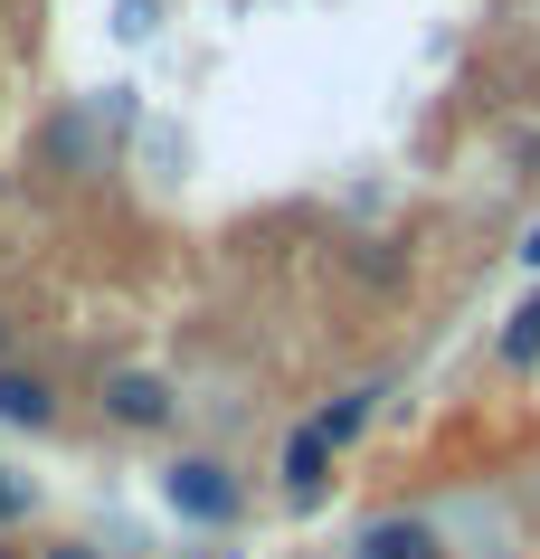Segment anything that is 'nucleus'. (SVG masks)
Returning a JSON list of instances; mask_svg holds the SVG:
<instances>
[{
    "instance_id": "obj_1",
    "label": "nucleus",
    "mask_w": 540,
    "mask_h": 559,
    "mask_svg": "<svg viewBox=\"0 0 540 559\" xmlns=\"http://www.w3.org/2000/svg\"><path fill=\"white\" fill-rule=\"evenodd\" d=\"M161 502H171L180 522L218 531V522H238V474H228V465H209V455H180V465L161 474Z\"/></svg>"
},
{
    "instance_id": "obj_2",
    "label": "nucleus",
    "mask_w": 540,
    "mask_h": 559,
    "mask_svg": "<svg viewBox=\"0 0 540 559\" xmlns=\"http://www.w3.org/2000/svg\"><path fill=\"white\" fill-rule=\"evenodd\" d=\"M351 559H446V531L427 512H389V522H360Z\"/></svg>"
},
{
    "instance_id": "obj_3",
    "label": "nucleus",
    "mask_w": 540,
    "mask_h": 559,
    "mask_svg": "<svg viewBox=\"0 0 540 559\" xmlns=\"http://www.w3.org/2000/svg\"><path fill=\"white\" fill-rule=\"evenodd\" d=\"M105 417L115 427H171V389L152 380V370H115L105 380Z\"/></svg>"
},
{
    "instance_id": "obj_4",
    "label": "nucleus",
    "mask_w": 540,
    "mask_h": 559,
    "mask_svg": "<svg viewBox=\"0 0 540 559\" xmlns=\"http://www.w3.org/2000/svg\"><path fill=\"white\" fill-rule=\"evenodd\" d=\"M323 493H332V445L313 427H295L285 437V502H323Z\"/></svg>"
},
{
    "instance_id": "obj_5",
    "label": "nucleus",
    "mask_w": 540,
    "mask_h": 559,
    "mask_svg": "<svg viewBox=\"0 0 540 559\" xmlns=\"http://www.w3.org/2000/svg\"><path fill=\"white\" fill-rule=\"evenodd\" d=\"M0 427H29V437H48V427H58L48 380H29V370H0Z\"/></svg>"
},
{
    "instance_id": "obj_6",
    "label": "nucleus",
    "mask_w": 540,
    "mask_h": 559,
    "mask_svg": "<svg viewBox=\"0 0 540 559\" xmlns=\"http://www.w3.org/2000/svg\"><path fill=\"white\" fill-rule=\"evenodd\" d=\"M360 427H370V389H341V399L313 417V437H323V445H351Z\"/></svg>"
},
{
    "instance_id": "obj_7",
    "label": "nucleus",
    "mask_w": 540,
    "mask_h": 559,
    "mask_svg": "<svg viewBox=\"0 0 540 559\" xmlns=\"http://www.w3.org/2000/svg\"><path fill=\"white\" fill-rule=\"evenodd\" d=\"M503 360H540V295H531V304H521V313L503 323Z\"/></svg>"
},
{
    "instance_id": "obj_8",
    "label": "nucleus",
    "mask_w": 540,
    "mask_h": 559,
    "mask_svg": "<svg viewBox=\"0 0 540 559\" xmlns=\"http://www.w3.org/2000/svg\"><path fill=\"white\" fill-rule=\"evenodd\" d=\"M29 502H38V493H29V484H20V474H10V465H0V522H20Z\"/></svg>"
},
{
    "instance_id": "obj_9",
    "label": "nucleus",
    "mask_w": 540,
    "mask_h": 559,
    "mask_svg": "<svg viewBox=\"0 0 540 559\" xmlns=\"http://www.w3.org/2000/svg\"><path fill=\"white\" fill-rule=\"evenodd\" d=\"M48 559H105V550H86V540H58V550H48Z\"/></svg>"
},
{
    "instance_id": "obj_10",
    "label": "nucleus",
    "mask_w": 540,
    "mask_h": 559,
    "mask_svg": "<svg viewBox=\"0 0 540 559\" xmlns=\"http://www.w3.org/2000/svg\"><path fill=\"white\" fill-rule=\"evenodd\" d=\"M521 265H540V228H531V247H521Z\"/></svg>"
},
{
    "instance_id": "obj_11",
    "label": "nucleus",
    "mask_w": 540,
    "mask_h": 559,
    "mask_svg": "<svg viewBox=\"0 0 540 559\" xmlns=\"http://www.w3.org/2000/svg\"><path fill=\"white\" fill-rule=\"evenodd\" d=\"M0 342H10V323H0Z\"/></svg>"
},
{
    "instance_id": "obj_12",
    "label": "nucleus",
    "mask_w": 540,
    "mask_h": 559,
    "mask_svg": "<svg viewBox=\"0 0 540 559\" xmlns=\"http://www.w3.org/2000/svg\"><path fill=\"white\" fill-rule=\"evenodd\" d=\"M0 559H10V550H0Z\"/></svg>"
}]
</instances>
